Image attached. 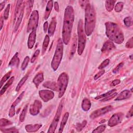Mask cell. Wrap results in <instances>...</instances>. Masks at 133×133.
Masks as SVG:
<instances>
[{"label": "cell", "instance_id": "1", "mask_svg": "<svg viewBox=\"0 0 133 133\" xmlns=\"http://www.w3.org/2000/svg\"><path fill=\"white\" fill-rule=\"evenodd\" d=\"M74 20V9L71 6L68 5L66 7L64 10L63 24L62 31V41L65 45H68L70 42Z\"/></svg>", "mask_w": 133, "mask_h": 133}, {"label": "cell", "instance_id": "2", "mask_svg": "<svg viewBox=\"0 0 133 133\" xmlns=\"http://www.w3.org/2000/svg\"><path fill=\"white\" fill-rule=\"evenodd\" d=\"M105 33L111 41L120 44L124 41V34L119 26L112 22H107L105 23Z\"/></svg>", "mask_w": 133, "mask_h": 133}, {"label": "cell", "instance_id": "3", "mask_svg": "<svg viewBox=\"0 0 133 133\" xmlns=\"http://www.w3.org/2000/svg\"><path fill=\"white\" fill-rule=\"evenodd\" d=\"M96 14L92 5L88 3L85 7L84 31L86 35L89 36L93 32L96 24Z\"/></svg>", "mask_w": 133, "mask_h": 133}, {"label": "cell", "instance_id": "4", "mask_svg": "<svg viewBox=\"0 0 133 133\" xmlns=\"http://www.w3.org/2000/svg\"><path fill=\"white\" fill-rule=\"evenodd\" d=\"M63 43L62 40L60 38H59L57 42L55 52L51 63V66L54 71H56L58 68L62 58L63 51Z\"/></svg>", "mask_w": 133, "mask_h": 133}, {"label": "cell", "instance_id": "5", "mask_svg": "<svg viewBox=\"0 0 133 133\" xmlns=\"http://www.w3.org/2000/svg\"><path fill=\"white\" fill-rule=\"evenodd\" d=\"M77 34H78V47L77 53L79 55H81L84 51L86 37L83 28V22L82 19H80L78 22L77 25Z\"/></svg>", "mask_w": 133, "mask_h": 133}, {"label": "cell", "instance_id": "6", "mask_svg": "<svg viewBox=\"0 0 133 133\" xmlns=\"http://www.w3.org/2000/svg\"><path fill=\"white\" fill-rule=\"evenodd\" d=\"M69 78L66 73L63 72L60 74L57 81V86L58 88V98H61L66 90L68 84Z\"/></svg>", "mask_w": 133, "mask_h": 133}, {"label": "cell", "instance_id": "7", "mask_svg": "<svg viewBox=\"0 0 133 133\" xmlns=\"http://www.w3.org/2000/svg\"><path fill=\"white\" fill-rule=\"evenodd\" d=\"M63 103H64V100H62L59 103V105L57 109L55 116V117L49 126V129H48L47 132L54 133L57 127L60 116H61V112H62L63 106Z\"/></svg>", "mask_w": 133, "mask_h": 133}, {"label": "cell", "instance_id": "8", "mask_svg": "<svg viewBox=\"0 0 133 133\" xmlns=\"http://www.w3.org/2000/svg\"><path fill=\"white\" fill-rule=\"evenodd\" d=\"M38 22V12L35 10H34L30 16L29 21L27 28V32H29L36 29Z\"/></svg>", "mask_w": 133, "mask_h": 133}, {"label": "cell", "instance_id": "9", "mask_svg": "<svg viewBox=\"0 0 133 133\" xmlns=\"http://www.w3.org/2000/svg\"><path fill=\"white\" fill-rule=\"evenodd\" d=\"M113 109V107L111 105H108L104 108H102L100 109H98L93 111L90 115V118L94 119L99 116H100L109 112L111 111Z\"/></svg>", "mask_w": 133, "mask_h": 133}, {"label": "cell", "instance_id": "10", "mask_svg": "<svg viewBox=\"0 0 133 133\" xmlns=\"http://www.w3.org/2000/svg\"><path fill=\"white\" fill-rule=\"evenodd\" d=\"M123 114L122 113H117L114 114L108 121V125L113 127L120 123L123 118Z\"/></svg>", "mask_w": 133, "mask_h": 133}, {"label": "cell", "instance_id": "11", "mask_svg": "<svg viewBox=\"0 0 133 133\" xmlns=\"http://www.w3.org/2000/svg\"><path fill=\"white\" fill-rule=\"evenodd\" d=\"M39 95L41 98L44 102H47L54 98L55 94L52 91L48 90H41L39 91Z\"/></svg>", "mask_w": 133, "mask_h": 133}, {"label": "cell", "instance_id": "12", "mask_svg": "<svg viewBox=\"0 0 133 133\" xmlns=\"http://www.w3.org/2000/svg\"><path fill=\"white\" fill-rule=\"evenodd\" d=\"M42 107V103L40 101L36 100L34 103L30 106V113L32 115L35 116L39 113Z\"/></svg>", "mask_w": 133, "mask_h": 133}, {"label": "cell", "instance_id": "13", "mask_svg": "<svg viewBox=\"0 0 133 133\" xmlns=\"http://www.w3.org/2000/svg\"><path fill=\"white\" fill-rule=\"evenodd\" d=\"M24 91H22L20 94V95L17 97V98L15 100V101L13 102V103L12 104V105L10 107V109L9 110V113H8V115L10 117H13L15 115V112H15V107L21 101V100L24 96Z\"/></svg>", "mask_w": 133, "mask_h": 133}, {"label": "cell", "instance_id": "14", "mask_svg": "<svg viewBox=\"0 0 133 133\" xmlns=\"http://www.w3.org/2000/svg\"><path fill=\"white\" fill-rule=\"evenodd\" d=\"M115 48V47L113 42L109 39V40H107L106 42H105V43H104L101 48V51L102 53L107 54L111 51L112 50H114Z\"/></svg>", "mask_w": 133, "mask_h": 133}, {"label": "cell", "instance_id": "15", "mask_svg": "<svg viewBox=\"0 0 133 133\" xmlns=\"http://www.w3.org/2000/svg\"><path fill=\"white\" fill-rule=\"evenodd\" d=\"M36 34V29L33 30L29 34L28 40V47L29 49H31L33 47L35 43Z\"/></svg>", "mask_w": 133, "mask_h": 133}, {"label": "cell", "instance_id": "16", "mask_svg": "<svg viewBox=\"0 0 133 133\" xmlns=\"http://www.w3.org/2000/svg\"><path fill=\"white\" fill-rule=\"evenodd\" d=\"M42 125L41 124H28L25 127V130L29 132H34L37 131L41 127Z\"/></svg>", "mask_w": 133, "mask_h": 133}, {"label": "cell", "instance_id": "17", "mask_svg": "<svg viewBox=\"0 0 133 133\" xmlns=\"http://www.w3.org/2000/svg\"><path fill=\"white\" fill-rule=\"evenodd\" d=\"M57 24V21L55 17H53L51 19V21L50 22L49 26L48 29V36H52L55 32L56 27Z\"/></svg>", "mask_w": 133, "mask_h": 133}, {"label": "cell", "instance_id": "18", "mask_svg": "<svg viewBox=\"0 0 133 133\" xmlns=\"http://www.w3.org/2000/svg\"><path fill=\"white\" fill-rule=\"evenodd\" d=\"M131 95V91H130L128 90H124L122 91L119 95L117 97V98L115 99V100L118 101V100H124L129 98Z\"/></svg>", "mask_w": 133, "mask_h": 133}, {"label": "cell", "instance_id": "19", "mask_svg": "<svg viewBox=\"0 0 133 133\" xmlns=\"http://www.w3.org/2000/svg\"><path fill=\"white\" fill-rule=\"evenodd\" d=\"M44 80L43 73L42 72H39L37 73L33 79V82L35 84V86L37 88L38 85L41 83Z\"/></svg>", "mask_w": 133, "mask_h": 133}, {"label": "cell", "instance_id": "20", "mask_svg": "<svg viewBox=\"0 0 133 133\" xmlns=\"http://www.w3.org/2000/svg\"><path fill=\"white\" fill-rule=\"evenodd\" d=\"M53 6V1H49L47 3L46 10L44 14V19L45 20H47L48 17H49V15L50 14V12L52 10Z\"/></svg>", "mask_w": 133, "mask_h": 133}, {"label": "cell", "instance_id": "21", "mask_svg": "<svg viewBox=\"0 0 133 133\" xmlns=\"http://www.w3.org/2000/svg\"><path fill=\"white\" fill-rule=\"evenodd\" d=\"M19 64V59L18 58V53L16 52L13 57L10 60L9 63V66L12 67V66H16L18 67Z\"/></svg>", "mask_w": 133, "mask_h": 133}, {"label": "cell", "instance_id": "22", "mask_svg": "<svg viewBox=\"0 0 133 133\" xmlns=\"http://www.w3.org/2000/svg\"><path fill=\"white\" fill-rule=\"evenodd\" d=\"M69 113L68 112H66L65 113V114H64L62 118V121L61 122V123H60V127H59V132H62L63 130V128L66 123V122H67V120H68V117H69Z\"/></svg>", "mask_w": 133, "mask_h": 133}, {"label": "cell", "instance_id": "23", "mask_svg": "<svg viewBox=\"0 0 133 133\" xmlns=\"http://www.w3.org/2000/svg\"><path fill=\"white\" fill-rule=\"evenodd\" d=\"M43 86L51 89L55 91H58V88L57 84L54 82H46L43 84Z\"/></svg>", "mask_w": 133, "mask_h": 133}, {"label": "cell", "instance_id": "24", "mask_svg": "<svg viewBox=\"0 0 133 133\" xmlns=\"http://www.w3.org/2000/svg\"><path fill=\"white\" fill-rule=\"evenodd\" d=\"M91 107V102L87 98L83 99L82 103V108L84 111H88Z\"/></svg>", "mask_w": 133, "mask_h": 133}, {"label": "cell", "instance_id": "25", "mask_svg": "<svg viewBox=\"0 0 133 133\" xmlns=\"http://www.w3.org/2000/svg\"><path fill=\"white\" fill-rule=\"evenodd\" d=\"M14 80V77L12 76L11 77L9 80L3 86V87H2L1 90H0V95L2 96L3 94H4V92L6 91V90L7 89V88L12 84V83H13Z\"/></svg>", "mask_w": 133, "mask_h": 133}, {"label": "cell", "instance_id": "26", "mask_svg": "<svg viewBox=\"0 0 133 133\" xmlns=\"http://www.w3.org/2000/svg\"><path fill=\"white\" fill-rule=\"evenodd\" d=\"M76 47H77V38L76 36H75L73 39V42L72 43L71 48V51L70 52V55H69L70 59H71L73 57L76 51Z\"/></svg>", "mask_w": 133, "mask_h": 133}, {"label": "cell", "instance_id": "27", "mask_svg": "<svg viewBox=\"0 0 133 133\" xmlns=\"http://www.w3.org/2000/svg\"><path fill=\"white\" fill-rule=\"evenodd\" d=\"M115 2L116 1L114 0H107L105 1V6L107 11L110 12L113 10Z\"/></svg>", "mask_w": 133, "mask_h": 133}, {"label": "cell", "instance_id": "28", "mask_svg": "<svg viewBox=\"0 0 133 133\" xmlns=\"http://www.w3.org/2000/svg\"><path fill=\"white\" fill-rule=\"evenodd\" d=\"M23 7H24V6H23V7L20 11V13L19 14V16L17 19V22H16V23L15 25V32L17 31V30H18V28L19 27L20 23L21 22L23 16Z\"/></svg>", "mask_w": 133, "mask_h": 133}, {"label": "cell", "instance_id": "29", "mask_svg": "<svg viewBox=\"0 0 133 133\" xmlns=\"http://www.w3.org/2000/svg\"><path fill=\"white\" fill-rule=\"evenodd\" d=\"M49 40H50L49 36L48 35H46V36L44 38V39L43 43V53H44L46 51V50L47 48V47H48L49 43Z\"/></svg>", "mask_w": 133, "mask_h": 133}, {"label": "cell", "instance_id": "30", "mask_svg": "<svg viewBox=\"0 0 133 133\" xmlns=\"http://www.w3.org/2000/svg\"><path fill=\"white\" fill-rule=\"evenodd\" d=\"M28 75H26L24 76H23L22 79L20 81V82H19V83L18 84L16 88V91H18L21 88V87L22 86V85L24 84V83H25V82L26 81V79H28Z\"/></svg>", "mask_w": 133, "mask_h": 133}, {"label": "cell", "instance_id": "31", "mask_svg": "<svg viewBox=\"0 0 133 133\" xmlns=\"http://www.w3.org/2000/svg\"><path fill=\"white\" fill-rule=\"evenodd\" d=\"M115 91H116V89H113L109 91H108L107 92L105 93V94H102L101 95H99V96H98L97 97H95V99H97V100H98V99H102V98H105L106 97H107L108 96L114 93Z\"/></svg>", "mask_w": 133, "mask_h": 133}, {"label": "cell", "instance_id": "32", "mask_svg": "<svg viewBox=\"0 0 133 133\" xmlns=\"http://www.w3.org/2000/svg\"><path fill=\"white\" fill-rule=\"evenodd\" d=\"M22 2H23L22 1H18L17 2L16 9H15V15H14V21H15V20H16V19L17 16L18 14V12L19 11V9L20 8V7L22 5Z\"/></svg>", "mask_w": 133, "mask_h": 133}, {"label": "cell", "instance_id": "33", "mask_svg": "<svg viewBox=\"0 0 133 133\" xmlns=\"http://www.w3.org/2000/svg\"><path fill=\"white\" fill-rule=\"evenodd\" d=\"M27 109H28V105H26L23 109L20 116H19V121L20 122H23L24 119H25V117L26 115V111H27Z\"/></svg>", "mask_w": 133, "mask_h": 133}, {"label": "cell", "instance_id": "34", "mask_svg": "<svg viewBox=\"0 0 133 133\" xmlns=\"http://www.w3.org/2000/svg\"><path fill=\"white\" fill-rule=\"evenodd\" d=\"M12 124V123L11 122H10V121L5 119V118H1L0 119V126L1 127H5L8 125H11Z\"/></svg>", "mask_w": 133, "mask_h": 133}, {"label": "cell", "instance_id": "35", "mask_svg": "<svg viewBox=\"0 0 133 133\" xmlns=\"http://www.w3.org/2000/svg\"><path fill=\"white\" fill-rule=\"evenodd\" d=\"M105 128H106L105 125L102 124V125L99 126L96 129H94L92 132L93 133H99V132L101 133V132H103L105 130Z\"/></svg>", "mask_w": 133, "mask_h": 133}, {"label": "cell", "instance_id": "36", "mask_svg": "<svg viewBox=\"0 0 133 133\" xmlns=\"http://www.w3.org/2000/svg\"><path fill=\"white\" fill-rule=\"evenodd\" d=\"M87 124V122L86 120H84L83 122H82L81 123H78L76 124V129L77 131H81L83 128L86 126Z\"/></svg>", "mask_w": 133, "mask_h": 133}, {"label": "cell", "instance_id": "37", "mask_svg": "<svg viewBox=\"0 0 133 133\" xmlns=\"http://www.w3.org/2000/svg\"><path fill=\"white\" fill-rule=\"evenodd\" d=\"M11 72L10 71V72H8L7 73H6V74L2 78L1 80V82H0V83H1V88L2 87L3 84L9 78V77H10V75H11Z\"/></svg>", "mask_w": 133, "mask_h": 133}, {"label": "cell", "instance_id": "38", "mask_svg": "<svg viewBox=\"0 0 133 133\" xmlns=\"http://www.w3.org/2000/svg\"><path fill=\"white\" fill-rule=\"evenodd\" d=\"M123 6H124V3L123 2H118L115 7V11L117 12H119L120 11H122V9H123Z\"/></svg>", "mask_w": 133, "mask_h": 133}, {"label": "cell", "instance_id": "39", "mask_svg": "<svg viewBox=\"0 0 133 133\" xmlns=\"http://www.w3.org/2000/svg\"><path fill=\"white\" fill-rule=\"evenodd\" d=\"M29 61H30L29 57H28V56L25 57L24 59V60H23V62H22V65H21V68L22 70H25V69L26 68V66H27Z\"/></svg>", "mask_w": 133, "mask_h": 133}, {"label": "cell", "instance_id": "40", "mask_svg": "<svg viewBox=\"0 0 133 133\" xmlns=\"http://www.w3.org/2000/svg\"><path fill=\"white\" fill-rule=\"evenodd\" d=\"M1 130L3 132H18V130L16 129L15 127L9 128H6V129H1Z\"/></svg>", "mask_w": 133, "mask_h": 133}, {"label": "cell", "instance_id": "41", "mask_svg": "<svg viewBox=\"0 0 133 133\" xmlns=\"http://www.w3.org/2000/svg\"><path fill=\"white\" fill-rule=\"evenodd\" d=\"M109 62H110V60L109 59H106L98 66V69H99V70L103 69L104 68L107 66L109 64Z\"/></svg>", "mask_w": 133, "mask_h": 133}, {"label": "cell", "instance_id": "42", "mask_svg": "<svg viewBox=\"0 0 133 133\" xmlns=\"http://www.w3.org/2000/svg\"><path fill=\"white\" fill-rule=\"evenodd\" d=\"M116 96H117V92H114L109 96H108L107 97L102 98L101 100H100L101 101H108L112 99H113V98H114Z\"/></svg>", "mask_w": 133, "mask_h": 133}, {"label": "cell", "instance_id": "43", "mask_svg": "<svg viewBox=\"0 0 133 133\" xmlns=\"http://www.w3.org/2000/svg\"><path fill=\"white\" fill-rule=\"evenodd\" d=\"M10 4H9L6 8H5V10H4V18L5 20H7L8 18V16H9V9H10Z\"/></svg>", "mask_w": 133, "mask_h": 133}, {"label": "cell", "instance_id": "44", "mask_svg": "<svg viewBox=\"0 0 133 133\" xmlns=\"http://www.w3.org/2000/svg\"><path fill=\"white\" fill-rule=\"evenodd\" d=\"M124 23L127 26H130L132 24L131 18L130 17H127L124 19Z\"/></svg>", "mask_w": 133, "mask_h": 133}, {"label": "cell", "instance_id": "45", "mask_svg": "<svg viewBox=\"0 0 133 133\" xmlns=\"http://www.w3.org/2000/svg\"><path fill=\"white\" fill-rule=\"evenodd\" d=\"M39 52H40V51H39V49H37L34 52V54H33V56H32V57L31 59V63H33L35 61V60L36 59V58H37V57L38 56V55L39 54Z\"/></svg>", "mask_w": 133, "mask_h": 133}, {"label": "cell", "instance_id": "46", "mask_svg": "<svg viewBox=\"0 0 133 133\" xmlns=\"http://www.w3.org/2000/svg\"><path fill=\"white\" fill-rule=\"evenodd\" d=\"M126 47L128 48H132L133 47V38L131 37L127 42L126 44Z\"/></svg>", "mask_w": 133, "mask_h": 133}, {"label": "cell", "instance_id": "47", "mask_svg": "<svg viewBox=\"0 0 133 133\" xmlns=\"http://www.w3.org/2000/svg\"><path fill=\"white\" fill-rule=\"evenodd\" d=\"M123 64H124V63H123V62H121V63H119V64L114 69V70H113V71H112L113 73L115 74V73H117V72L119 71V70L121 69V68L123 66Z\"/></svg>", "mask_w": 133, "mask_h": 133}, {"label": "cell", "instance_id": "48", "mask_svg": "<svg viewBox=\"0 0 133 133\" xmlns=\"http://www.w3.org/2000/svg\"><path fill=\"white\" fill-rule=\"evenodd\" d=\"M104 72H105L104 70H100L98 73H97V74L95 75V76H94V79H95V80L97 79H98V78H99L101 76H102V75L104 73Z\"/></svg>", "mask_w": 133, "mask_h": 133}, {"label": "cell", "instance_id": "49", "mask_svg": "<svg viewBox=\"0 0 133 133\" xmlns=\"http://www.w3.org/2000/svg\"><path fill=\"white\" fill-rule=\"evenodd\" d=\"M29 2V4L28 5V7H27V10H28V14L30 13L32 8V6H33V3H34V1H28Z\"/></svg>", "mask_w": 133, "mask_h": 133}, {"label": "cell", "instance_id": "50", "mask_svg": "<svg viewBox=\"0 0 133 133\" xmlns=\"http://www.w3.org/2000/svg\"><path fill=\"white\" fill-rule=\"evenodd\" d=\"M120 82H121V81H120L119 79H115V80H114V81L111 83L110 86H115V85H118V84H119Z\"/></svg>", "mask_w": 133, "mask_h": 133}, {"label": "cell", "instance_id": "51", "mask_svg": "<svg viewBox=\"0 0 133 133\" xmlns=\"http://www.w3.org/2000/svg\"><path fill=\"white\" fill-rule=\"evenodd\" d=\"M132 112H133V107L132 105L131 106L130 110L129 111V112H128L127 114L126 115V117L128 118V117H130L132 116Z\"/></svg>", "mask_w": 133, "mask_h": 133}, {"label": "cell", "instance_id": "52", "mask_svg": "<svg viewBox=\"0 0 133 133\" xmlns=\"http://www.w3.org/2000/svg\"><path fill=\"white\" fill-rule=\"evenodd\" d=\"M48 23L47 21H46L44 22V25H43V30L45 33H46L47 30H48Z\"/></svg>", "mask_w": 133, "mask_h": 133}, {"label": "cell", "instance_id": "53", "mask_svg": "<svg viewBox=\"0 0 133 133\" xmlns=\"http://www.w3.org/2000/svg\"><path fill=\"white\" fill-rule=\"evenodd\" d=\"M54 5H55V9L56 11L58 12L59 11V4L57 2H55L54 3Z\"/></svg>", "mask_w": 133, "mask_h": 133}, {"label": "cell", "instance_id": "54", "mask_svg": "<svg viewBox=\"0 0 133 133\" xmlns=\"http://www.w3.org/2000/svg\"><path fill=\"white\" fill-rule=\"evenodd\" d=\"M5 1L4 2H3L2 3H1L0 4V11H1L2 10V9H3V8L4 7V6H5Z\"/></svg>", "mask_w": 133, "mask_h": 133}, {"label": "cell", "instance_id": "55", "mask_svg": "<svg viewBox=\"0 0 133 133\" xmlns=\"http://www.w3.org/2000/svg\"><path fill=\"white\" fill-rule=\"evenodd\" d=\"M3 22H4V21H3V18L1 17V28H0L1 30H2V27H3Z\"/></svg>", "mask_w": 133, "mask_h": 133}, {"label": "cell", "instance_id": "56", "mask_svg": "<svg viewBox=\"0 0 133 133\" xmlns=\"http://www.w3.org/2000/svg\"><path fill=\"white\" fill-rule=\"evenodd\" d=\"M129 58L131 60H132V55H131L130 56H129Z\"/></svg>", "mask_w": 133, "mask_h": 133}]
</instances>
